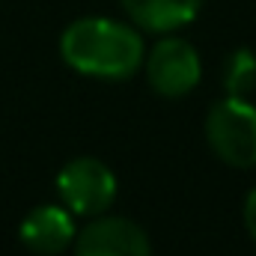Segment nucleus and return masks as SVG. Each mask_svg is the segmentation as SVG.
<instances>
[{
  "label": "nucleus",
  "mask_w": 256,
  "mask_h": 256,
  "mask_svg": "<svg viewBox=\"0 0 256 256\" xmlns=\"http://www.w3.org/2000/svg\"><path fill=\"white\" fill-rule=\"evenodd\" d=\"M60 57L80 74L126 80L143 66L146 48L131 24L114 18H78L60 36Z\"/></svg>",
  "instance_id": "1"
},
{
  "label": "nucleus",
  "mask_w": 256,
  "mask_h": 256,
  "mask_svg": "<svg viewBox=\"0 0 256 256\" xmlns=\"http://www.w3.org/2000/svg\"><path fill=\"white\" fill-rule=\"evenodd\" d=\"M206 140L224 164L256 167V108L248 98L226 96L206 116Z\"/></svg>",
  "instance_id": "2"
},
{
  "label": "nucleus",
  "mask_w": 256,
  "mask_h": 256,
  "mask_svg": "<svg viewBox=\"0 0 256 256\" xmlns=\"http://www.w3.org/2000/svg\"><path fill=\"white\" fill-rule=\"evenodd\" d=\"M57 194L72 214L96 218L116 200V176L104 161L80 155L57 173Z\"/></svg>",
  "instance_id": "3"
},
{
  "label": "nucleus",
  "mask_w": 256,
  "mask_h": 256,
  "mask_svg": "<svg viewBox=\"0 0 256 256\" xmlns=\"http://www.w3.org/2000/svg\"><path fill=\"white\" fill-rule=\"evenodd\" d=\"M149 86L164 98H182L196 90L202 78V63L191 42L179 36H164L155 42V48L143 60Z\"/></svg>",
  "instance_id": "4"
},
{
  "label": "nucleus",
  "mask_w": 256,
  "mask_h": 256,
  "mask_svg": "<svg viewBox=\"0 0 256 256\" xmlns=\"http://www.w3.org/2000/svg\"><path fill=\"white\" fill-rule=\"evenodd\" d=\"M74 256H152V248L134 220L96 214L74 236Z\"/></svg>",
  "instance_id": "5"
},
{
  "label": "nucleus",
  "mask_w": 256,
  "mask_h": 256,
  "mask_svg": "<svg viewBox=\"0 0 256 256\" xmlns=\"http://www.w3.org/2000/svg\"><path fill=\"white\" fill-rule=\"evenodd\" d=\"M27 250L39 256H57L74 244V220L66 206H36L27 212L18 230Z\"/></svg>",
  "instance_id": "6"
},
{
  "label": "nucleus",
  "mask_w": 256,
  "mask_h": 256,
  "mask_svg": "<svg viewBox=\"0 0 256 256\" xmlns=\"http://www.w3.org/2000/svg\"><path fill=\"white\" fill-rule=\"evenodd\" d=\"M120 3L134 21V27L149 33H173L191 24L202 9V0H120Z\"/></svg>",
  "instance_id": "7"
},
{
  "label": "nucleus",
  "mask_w": 256,
  "mask_h": 256,
  "mask_svg": "<svg viewBox=\"0 0 256 256\" xmlns=\"http://www.w3.org/2000/svg\"><path fill=\"white\" fill-rule=\"evenodd\" d=\"M220 80H224L226 96L248 98L256 90V54L248 48H236L232 54H226Z\"/></svg>",
  "instance_id": "8"
},
{
  "label": "nucleus",
  "mask_w": 256,
  "mask_h": 256,
  "mask_svg": "<svg viewBox=\"0 0 256 256\" xmlns=\"http://www.w3.org/2000/svg\"><path fill=\"white\" fill-rule=\"evenodd\" d=\"M244 226H248L250 238L256 242V188H250L248 200H244Z\"/></svg>",
  "instance_id": "9"
}]
</instances>
